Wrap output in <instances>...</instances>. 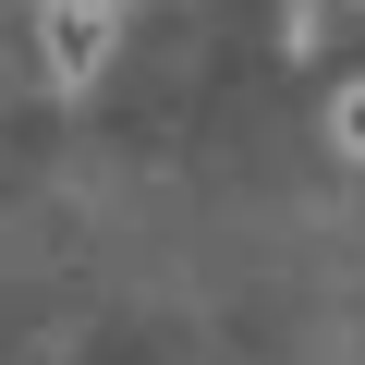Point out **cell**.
Here are the masks:
<instances>
[{"label": "cell", "mask_w": 365, "mask_h": 365, "mask_svg": "<svg viewBox=\"0 0 365 365\" xmlns=\"http://www.w3.org/2000/svg\"><path fill=\"white\" fill-rule=\"evenodd\" d=\"M98 13H134V0H98Z\"/></svg>", "instance_id": "cell-3"}, {"label": "cell", "mask_w": 365, "mask_h": 365, "mask_svg": "<svg viewBox=\"0 0 365 365\" xmlns=\"http://www.w3.org/2000/svg\"><path fill=\"white\" fill-rule=\"evenodd\" d=\"M329 146H341V158H365V73H353V86H329Z\"/></svg>", "instance_id": "cell-2"}, {"label": "cell", "mask_w": 365, "mask_h": 365, "mask_svg": "<svg viewBox=\"0 0 365 365\" xmlns=\"http://www.w3.org/2000/svg\"><path fill=\"white\" fill-rule=\"evenodd\" d=\"M110 49H122V13H98V0H37V61H49L61 98H86L110 73Z\"/></svg>", "instance_id": "cell-1"}]
</instances>
